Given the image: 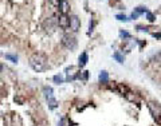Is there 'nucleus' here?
<instances>
[{
  "label": "nucleus",
  "mask_w": 161,
  "mask_h": 126,
  "mask_svg": "<svg viewBox=\"0 0 161 126\" xmlns=\"http://www.w3.org/2000/svg\"><path fill=\"white\" fill-rule=\"evenodd\" d=\"M30 66L36 73H42L46 68V58L42 54H34L30 58Z\"/></svg>",
  "instance_id": "f257e3e1"
},
{
  "label": "nucleus",
  "mask_w": 161,
  "mask_h": 126,
  "mask_svg": "<svg viewBox=\"0 0 161 126\" xmlns=\"http://www.w3.org/2000/svg\"><path fill=\"white\" fill-rule=\"evenodd\" d=\"M148 107H149L150 114L153 115V118L161 125V106L157 103V102L152 101V102H149V103H148Z\"/></svg>",
  "instance_id": "f03ea898"
},
{
  "label": "nucleus",
  "mask_w": 161,
  "mask_h": 126,
  "mask_svg": "<svg viewBox=\"0 0 161 126\" xmlns=\"http://www.w3.org/2000/svg\"><path fill=\"white\" fill-rule=\"evenodd\" d=\"M62 43H63L65 47L69 48V50H75V48H77V40H75L74 36H70V35L63 36Z\"/></svg>",
  "instance_id": "7ed1b4c3"
},
{
  "label": "nucleus",
  "mask_w": 161,
  "mask_h": 126,
  "mask_svg": "<svg viewBox=\"0 0 161 126\" xmlns=\"http://www.w3.org/2000/svg\"><path fill=\"white\" fill-rule=\"evenodd\" d=\"M69 19H70L69 27L71 28V31L77 32V31L79 30V27H80V20H79V18H78L77 15H73V16H70Z\"/></svg>",
  "instance_id": "20e7f679"
},
{
  "label": "nucleus",
  "mask_w": 161,
  "mask_h": 126,
  "mask_svg": "<svg viewBox=\"0 0 161 126\" xmlns=\"http://www.w3.org/2000/svg\"><path fill=\"white\" fill-rule=\"evenodd\" d=\"M58 8H59L60 15H67V12L70 11V3L67 0H60L58 3Z\"/></svg>",
  "instance_id": "39448f33"
},
{
  "label": "nucleus",
  "mask_w": 161,
  "mask_h": 126,
  "mask_svg": "<svg viewBox=\"0 0 161 126\" xmlns=\"http://www.w3.org/2000/svg\"><path fill=\"white\" fill-rule=\"evenodd\" d=\"M69 23H70V19L67 15H60L59 19H58V26L60 28H67L69 27Z\"/></svg>",
  "instance_id": "423d86ee"
},
{
  "label": "nucleus",
  "mask_w": 161,
  "mask_h": 126,
  "mask_svg": "<svg viewBox=\"0 0 161 126\" xmlns=\"http://www.w3.org/2000/svg\"><path fill=\"white\" fill-rule=\"evenodd\" d=\"M56 26H58V19H56V18H50V19L44 23V27L47 28V31H49V28H50V31H53Z\"/></svg>",
  "instance_id": "0eeeda50"
},
{
  "label": "nucleus",
  "mask_w": 161,
  "mask_h": 126,
  "mask_svg": "<svg viewBox=\"0 0 161 126\" xmlns=\"http://www.w3.org/2000/svg\"><path fill=\"white\" fill-rule=\"evenodd\" d=\"M47 99V103H49V107L50 109H56V106H58V102H56V99L54 98V95L53 97H49V98H46Z\"/></svg>",
  "instance_id": "6e6552de"
},
{
  "label": "nucleus",
  "mask_w": 161,
  "mask_h": 126,
  "mask_svg": "<svg viewBox=\"0 0 161 126\" xmlns=\"http://www.w3.org/2000/svg\"><path fill=\"white\" fill-rule=\"evenodd\" d=\"M99 82L101 83H107L109 82V74L106 71H101V74H99Z\"/></svg>",
  "instance_id": "1a4fd4ad"
},
{
  "label": "nucleus",
  "mask_w": 161,
  "mask_h": 126,
  "mask_svg": "<svg viewBox=\"0 0 161 126\" xmlns=\"http://www.w3.org/2000/svg\"><path fill=\"white\" fill-rule=\"evenodd\" d=\"M87 59H89V58H87V54H86V53H82V55L79 57V66L83 67L85 64L87 63Z\"/></svg>",
  "instance_id": "9d476101"
},
{
  "label": "nucleus",
  "mask_w": 161,
  "mask_h": 126,
  "mask_svg": "<svg viewBox=\"0 0 161 126\" xmlns=\"http://www.w3.org/2000/svg\"><path fill=\"white\" fill-rule=\"evenodd\" d=\"M43 93H44V97H46V98H49V97H53V88H51V87H49V86L43 87Z\"/></svg>",
  "instance_id": "9b49d317"
},
{
  "label": "nucleus",
  "mask_w": 161,
  "mask_h": 126,
  "mask_svg": "<svg viewBox=\"0 0 161 126\" xmlns=\"http://www.w3.org/2000/svg\"><path fill=\"white\" fill-rule=\"evenodd\" d=\"M133 46H134V40H126V44L124 46V50L130 51L132 48H133Z\"/></svg>",
  "instance_id": "f8f14e48"
},
{
  "label": "nucleus",
  "mask_w": 161,
  "mask_h": 126,
  "mask_svg": "<svg viewBox=\"0 0 161 126\" xmlns=\"http://www.w3.org/2000/svg\"><path fill=\"white\" fill-rule=\"evenodd\" d=\"M113 58H114L118 63H124V57H122L120 53H114L113 54Z\"/></svg>",
  "instance_id": "ddd939ff"
},
{
  "label": "nucleus",
  "mask_w": 161,
  "mask_h": 126,
  "mask_svg": "<svg viewBox=\"0 0 161 126\" xmlns=\"http://www.w3.org/2000/svg\"><path fill=\"white\" fill-rule=\"evenodd\" d=\"M4 57H6V59H7V60H11L12 63H16V62H18V57H16V55L6 54V55H4Z\"/></svg>",
  "instance_id": "4468645a"
},
{
  "label": "nucleus",
  "mask_w": 161,
  "mask_h": 126,
  "mask_svg": "<svg viewBox=\"0 0 161 126\" xmlns=\"http://www.w3.org/2000/svg\"><path fill=\"white\" fill-rule=\"evenodd\" d=\"M146 11H148V10H146V8L145 7H137L136 8V11H134V13H137V15H141V13H145Z\"/></svg>",
  "instance_id": "2eb2a0df"
},
{
  "label": "nucleus",
  "mask_w": 161,
  "mask_h": 126,
  "mask_svg": "<svg viewBox=\"0 0 161 126\" xmlns=\"http://www.w3.org/2000/svg\"><path fill=\"white\" fill-rule=\"evenodd\" d=\"M145 13H146V18H148V20H149V22H154V20H156V18H154V15H153L152 12L146 11Z\"/></svg>",
  "instance_id": "dca6fc26"
},
{
  "label": "nucleus",
  "mask_w": 161,
  "mask_h": 126,
  "mask_svg": "<svg viewBox=\"0 0 161 126\" xmlns=\"http://www.w3.org/2000/svg\"><path fill=\"white\" fill-rule=\"evenodd\" d=\"M53 79H54V82H55V83H58V85H60V83H63V78L60 77V75H55Z\"/></svg>",
  "instance_id": "f3484780"
},
{
  "label": "nucleus",
  "mask_w": 161,
  "mask_h": 126,
  "mask_svg": "<svg viewBox=\"0 0 161 126\" xmlns=\"http://www.w3.org/2000/svg\"><path fill=\"white\" fill-rule=\"evenodd\" d=\"M120 36H121V38L129 39L130 38V34H129V32H126V31H120Z\"/></svg>",
  "instance_id": "a211bd4d"
},
{
  "label": "nucleus",
  "mask_w": 161,
  "mask_h": 126,
  "mask_svg": "<svg viewBox=\"0 0 161 126\" xmlns=\"http://www.w3.org/2000/svg\"><path fill=\"white\" fill-rule=\"evenodd\" d=\"M116 18H117L118 20H121V22H127V20H129V19H127V18H126L125 15H122V13H120V15H117Z\"/></svg>",
  "instance_id": "6ab92c4d"
},
{
  "label": "nucleus",
  "mask_w": 161,
  "mask_h": 126,
  "mask_svg": "<svg viewBox=\"0 0 161 126\" xmlns=\"http://www.w3.org/2000/svg\"><path fill=\"white\" fill-rule=\"evenodd\" d=\"M94 26H96V22L91 20V22H90V24H89V34H91V32H93Z\"/></svg>",
  "instance_id": "aec40b11"
},
{
  "label": "nucleus",
  "mask_w": 161,
  "mask_h": 126,
  "mask_svg": "<svg viewBox=\"0 0 161 126\" xmlns=\"http://www.w3.org/2000/svg\"><path fill=\"white\" fill-rule=\"evenodd\" d=\"M60 126H69V119L67 118H63L60 121Z\"/></svg>",
  "instance_id": "412c9836"
},
{
  "label": "nucleus",
  "mask_w": 161,
  "mask_h": 126,
  "mask_svg": "<svg viewBox=\"0 0 161 126\" xmlns=\"http://www.w3.org/2000/svg\"><path fill=\"white\" fill-rule=\"evenodd\" d=\"M130 18H132V19H137V18H138V15H137V13H134V12H133V13H132V16H130Z\"/></svg>",
  "instance_id": "4be33fe9"
},
{
  "label": "nucleus",
  "mask_w": 161,
  "mask_h": 126,
  "mask_svg": "<svg viewBox=\"0 0 161 126\" xmlns=\"http://www.w3.org/2000/svg\"><path fill=\"white\" fill-rule=\"evenodd\" d=\"M154 38H161V32H158V34H152Z\"/></svg>",
  "instance_id": "5701e85b"
},
{
  "label": "nucleus",
  "mask_w": 161,
  "mask_h": 126,
  "mask_svg": "<svg viewBox=\"0 0 161 126\" xmlns=\"http://www.w3.org/2000/svg\"><path fill=\"white\" fill-rule=\"evenodd\" d=\"M0 71H2V64H0Z\"/></svg>",
  "instance_id": "b1692460"
}]
</instances>
